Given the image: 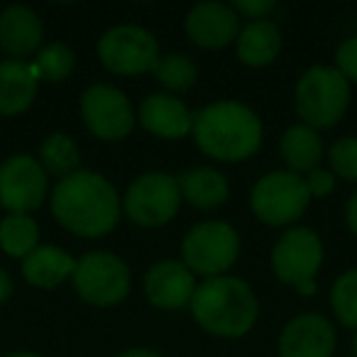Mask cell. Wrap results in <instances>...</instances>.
<instances>
[{
	"label": "cell",
	"instance_id": "obj_27",
	"mask_svg": "<svg viewBox=\"0 0 357 357\" xmlns=\"http://www.w3.org/2000/svg\"><path fill=\"white\" fill-rule=\"evenodd\" d=\"M331 303L342 326L357 328V269L340 274L331 291Z\"/></svg>",
	"mask_w": 357,
	"mask_h": 357
},
{
	"label": "cell",
	"instance_id": "obj_1",
	"mask_svg": "<svg viewBox=\"0 0 357 357\" xmlns=\"http://www.w3.org/2000/svg\"><path fill=\"white\" fill-rule=\"evenodd\" d=\"M54 218L81 238H100L118 225L120 196L108 178L98 172L79 169L59 178L52 191Z\"/></svg>",
	"mask_w": 357,
	"mask_h": 357
},
{
	"label": "cell",
	"instance_id": "obj_8",
	"mask_svg": "<svg viewBox=\"0 0 357 357\" xmlns=\"http://www.w3.org/2000/svg\"><path fill=\"white\" fill-rule=\"evenodd\" d=\"M76 294L93 306H113L130 291V269L110 252H89L71 274Z\"/></svg>",
	"mask_w": 357,
	"mask_h": 357
},
{
	"label": "cell",
	"instance_id": "obj_28",
	"mask_svg": "<svg viewBox=\"0 0 357 357\" xmlns=\"http://www.w3.org/2000/svg\"><path fill=\"white\" fill-rule=\"evenodd\" d=\"M331 167L337 176L357 181V137H342L331 147Z\"/></svg>",
	"mask_w": 357,
	"mask_h": 357
},
{
	"label": "cell",
	"instance_id": "obj_6",
	"mask_svg": "<svg viewBox=\"0 0 357 357\" xmlns=\"http://www.w3.org/2000/svg\"><path fill=\"white\" fill-rule=\"evenodd\" d=\"M311 194L303 176L294 172H269L259 178L250 196L252 211L269 225H287L306 211Z\"/></svg>",
	"mask_w": 357,
	"mask_h": 357
},
{
	"label": "cell",
	"instance_id": "obj_33",
	"mask_svg": "<svg viewBox=\"0 0 357 357\" xmlns=\"http://www.w3.org/2000/svg\"><path fill=\"white\" fill-rule=\"evenodd\" d=\"M13 294V279L8 277V272L3 267H0V303L8 301Z\"/></svg>",
	"mask_w": 357,
	"mask_h": 357
},
{
	"label": "cell",
	"instance_id": "obj_18",
	"mask_svg": "<svg viewBox=\"0 0 357 357\" xmlns=\"http://www.w3.org/2000/svg\"><path fill=\"white\" fill-rule=\"evenodd\" d=\"M37 89L40 76L32 64L17 59L0 61V115L13 118L25 113L37 98Z\"/></svg>",
	"mask_w": 357,
	"mask_h": 357
},
{
	"label": "cell",
	"instance_id": "obj_20",
	"mask_svg": "<svg viewBox=\"0 0 357 357\" xmlns=\"http://www.w3.org/2000/svg\"><path fill=\"white\" fill-rule=\"evenodd\" d=\"M238 56L250 66H267L282 50V35L272 20H252L235 37Z\"/></svg>",
	"mask_w": 357,
	"mask_h": 357
},
{
	"label": "cell",
	"instance_id": "obj_31",
	"mask_svg": "<svg viewBox=\"0 0 357 357\" xmlns=\"http://www.w3.org/2000/svg\"><path fill=\"white\" fill-rule=\"evenodd\" d=\"M233 10L252 17V20H264L269 10H274V0H235Z\"/></svg>",
	"mask_w": 357,
	"mask_h": 357
},
{
	"label": "cell",
	"instance_id": "obj_25",
	"mask_svg": "<svg viewBox=\"0 0 357 357\" xmlns=\"http://www.w3.org/2000/svg\"><path fill=\"white\" fill-rule=\"evenodd\" d=\"M152 74L159 84H164L169 91H189L194 86L196 76H199V69L196 64L189 59L186 54H164V56H157L152 66Z\"/></svg>",
	"mask_w": 357,
	"mask_h": 357
},
{
	"label": "cell",
	"instance_id": "obj_34",
	"mask_svg": "<svg viewBox=\"0 0 357 357\" xmlns=\"http://www.w3.org/2000/svg\"><path fill=\"white\" fill-rule=\"evenodd\" d=\"M118 357H162V355H157L154 350H144V347H135V350H128Z\"/></svg>",
	"mask_w": 357,
	"mask_h": 357
},
{
	"label": "cell",
	"instance_id": "obj_14",
	"mask_svg": "<svg viewBox=\"0 0 357 357\" xmlns=\"http://www.w3.org/2000/svg\"><path fill=\"white\" fill-rule=\"evenodd\" d=\"M147 298L159 308H181L196 291L194 272L184 262L164 259L157 262L144 277Z\"/></svg>",
	"mask_w": 357,
	"mask_h": 357
},
{
	"label": "cell",
	"instance_id": "obj_4",
	"mask_svg": "<svg viewBox=\"0 0 357 357\" xmlns=\"http://www.w3.org/2000/svg\"><path fill=\"white\" fill-rule=\"evenodd\" d=\"M350 100L347 79L331 66H313L296 84V113L308 128H331Z\"/></svg>",
	"mask_w": 357,
	"mask_h": 357
},
{
	"label": "cell",
	"instance_id": "obj_11",
	"mask_svg": "<svg viewBox=\"0 0 357 357\" xmlns=\"http://www.w3.org/2000/svg\"><path fill=\"white\" fill-rule=\"evenodd\" d=\"M47 172L30 154H13L0 164V206L27 215L45 204Z\"/></svg>",
	"mask_w": 357,
	"mask_h": 357
},
{
	"label": "cell",
	"instance_id": "obj_16",
	"mask_svg": "<svg viewBox=\"0 0 357 357\" xmlns=\"http://www.w3.org/2000/svg\"><path fill=\"white\" fill-rule=\"evenodd\" d=\"M139 123L157 137L178 139L184 137L194 125V113L184 100L169 93H152L139 105Z\"/></svg>",
	"mask_w": 357,
	"mask_h": 357
},
{
	"label": "cell",
	"instance_id": "obj_29",
	"mask_svg": "<svg viewBox=\"0 0 357 357\" xmlns=\"http://www.w3.org/2000/svg\"><path fill=\"white\" fill-rule=\"evenodd\" d=\"M335 61H337V71L345 79L357 81V37H350V40H345L337 47Z\"/></svg>",
	"mask_w": 357,
	"mask_h": 357
},
{
	"label": "cell",
	"instance_id": "obj_26",
	"mask_svg": "<svg viewBox=\"0 0 357 357\" xmlns=\"http://www.w3.org/2000/svg\"><path fill=\"white\" fill-rule=\"evenodd\" d=\"M32 66H35L40 79L64 81L74 71V52L61 42H52L37 52V59L32 61Z\"/></svg>",
	"mask_w": 357,
	"mask_h": 357
},
{
	"label": "cell",
	"instance_id": "obj_12",
	"mask_svg": "<svg viewBox=\"0 0 357 357\" xmlns=\"http://www.w3.org/2000/svg\"><path fill=\"white\" fill-rule=\"evenodd\" d=\"M81 118L100 139H123L132 130V105L115 86L96 84L81 96Z\"/></svg>",
	"mask_w": 357,
	"mask_h": 357
},
{
	"label": "cell",
	"instance_id": "obj_30",
	"mask_svg": "<svg viewBox=\"0 0 357 357\" xmlns=\"http://www.w3.org/2000/svg\"><path fill=\"white\" fill-rule=\"evenodd\" d=\"M303 181H306V189L311 196H328L335 189V176L331 172H326V169H313Z\"/></svg>",
	"mask_w": 357,
	"mask_h": 357
},
{
	"label": "cell",
	"instance_id": "obj_21",
	"mask_svg": "<svg viewBox=\"0 0 357 357\" xmlns=\"http://www.w3.org/2000/svg\"><path fill=\"white\" fill-rule=\"evenodd\" d=\"M178 191L196 208H215L228 199V181L211 167H196L176 176Z\"/></svg>",
	"mask_w": 357,
	"mask_h": 357
},
{
	"label": "cell",
	"instance_id": "obj_22",
	"mask_svg": "<svg viewBox=\"0 0 357 357\" xmlns=\"http://www.w3.org/2000/svg\"><path fill=\"white\" fill-rule=\"evenodd\" d=\"M282 157L294 174L313 172L323 157V142L308 125H291L282 137Z\"/></svg>",
	"mask_w": 357,
	"mask_h": 357
},
{
	"label": "cell",
	"instance_id": "obj_7",
	"mask_svg": "<svg viewBox=\"0 0 357 357\" xmlns=\"http://www.w3.org/2000/svg\"><path fill=\"white\" fill-rule=\"evenodd\" d=\"M184 252V264L196 274L206 277H220L233 262L238 259L240 252V238L233 230V225L223 220H208L191 230L181 245Z\"/></svg>",
	"mask_w": 357,
	"mask_h": 357
},
{
	"label": "cell",
	"instance_id": "obj_19",
	"mask_svg": "<svg viewBox=\"0 0 357 357\" xmlns=\"http://www.w3.org/2000/svg\"><path fill=\"white\" fill-rule=\"evenodd\" d=\"M76 269V259L66 250L54 248V245H42L32 250L22 259V277L40 289H54L64 279H69Z\"/></svg>",
	"mask_w": 357,
	"mask_h": 357
},
{
	"label": "cell",
	"instance_id": "obj_10",
	"mask_svg": "<svg viewBox=\"0 0 357 357\" xmlns=\"http://www.w3.org/2000/svg\"><path fill=\"white\" fill-rule=\"evenodd\" d=\"M98 56L113 74L132 76L152 69L159 47L152 32L137 25L110 27L98 42Z\"/></svg>",
	"mask_w": 357,
	"mask_h": 357
},
{
	"label": "cell",
	"instance_id": "obj_36",
	"mask_svg": "<svg viewBox=\"0 0 357 357\" xmlns=\"http://www.w3.org/2000/svg\"><path fill=\"white\" fill-rule=\"evenodd\" d=\"M352 352H355V357H357V333L352 335Z\"/></svg>",
	"mask_w": 357,
	"mask_h": 357
},
{
	"label": "cell",
	"instance_id": "obj_17",
	"mask_svg": "<svg viewBox=\"0 0 357 357\" xmlns=\"http://www.w3.org/2000/svg\"><path fill=\"white\" fill-rule=\"evenodd\" d=\"M42 20L27 6H8L0 13V50L20 61L42 45Z\"/></svg>",
	"mask_w": 357,
	"mask_h": 357
},
{
	"label": "cell",
	"instance_id": "obj_15",
	"mask_svg": "<svg viewBox=\"0 0 357 357\" xmlns=\"http://www.w3.org/2000/svg\"><path fill=\"white\" fill-rule=\"evenodd\" d=\"M186 32L201 47L218 50L235 42L240 32L238 13L223 3H199L186 17Z\"/></svg>",
	"mask_w": 357,
	"mask_h": 357
},
{
	"label": "cell",
	"instance_id": "obj_2",
	"mask_svg": "<svg viewBox=\"0 0 357 357\" xmlns=\"http://www.w3.org/2000/svg\"><path fill=\"white\" fill-rule=\"evenodd\" d=\"M196 144L220 162H240L252 157L262 144V123L248 105L235 100L206 105L194 113Z\"/></svg>",
	"mask_w": 357,
	"mask_h": 357
},
{
	"label": "cell",
	"instance_id": "obj_35",
	"mask_svg": "<svg viewBox=\"0 0 357 357\" xmlns=\"http://www.w3.org/2000/svg\"><path fill=\"white\" fill-rule=\"evenodd\" d=\"M6 357H40L35 352H13V355H6Z\"/></svg>",
	"mask_w": 357,
	"mask_h": 357
},
{
	"label": "cell",
	"instance_id": "obj_32",
	"mask_svg": "<svg viewBox=\"0 0 357 357\" xmlns=\"http://www.w3.org/2000/svg\"><path fill=\"white\" fill-rule=\"evenodd\" d=\"M345 218H347V225H350V230L357 235V191L350 196V201H347V208H345Z\"/></svg>",
	"mask_w": 357,
	"mask_h": 357
},
{
	"label": "cell",
	"instance_id": "obj_9",
	"mask_svg": "<svg viewBox=\"0 0 357 357\" xmlns=\"http://www.w3.org/2000/svg\"><path fill=\"white\" fill-rule=\"evenodd\" d=\"M181 204L176 176L164 172H149L135 178L125 194V213L132 223L144 228H157L176 215Z\"/></svg>",
	"mask_w": 357,
	"mask_h": 357
},
{
	"label": "cell",
	"instance_id": "obj_13",
	"mask_svg": "<svg viewBox=\"0 0 357 357\" xmlns=\"http://www.w3.org/2000/svg\"><path fill=\"white\" fill-rule=\"evenodd\" d=\"M333 350L335 331L318 313L294 318L279 337V357H331Z\"/></svg>",
	"mask_w": 357,
	"mask_h": 357
},
{
	"label": "cell",
	"instance_id": "obj_24",
	"mask_svg": "<svg viewBox=\"0 0 357 357\" xmlns=\"http://www.w3.org/2000/svg\"><path fill=\"white\" fill-rule=\"evenodd\" d=\"M37 162L42 164L47 174L52 176H69V174L79 172V162L81 154L76 142L64 132H54L42 142L40 147V159Z\"/></svg>",
	"mask_w": 357,
	"mask_h": 357
},
{
	"label": "cell",
	"instance_id": "obj_23",
	"mask_svg": "<svg viewBox=\"0 0 357 357\" xmlns=\"http://www.w3.org/2000/svg\"><path fill=\"white\" fill-rule=\"evenodd\" d=\"M40 225L32 215L10 213L0 220V250L8 257L25 259L32 250L40 248Z\"/></svg>",
	"mask_w": 357,
	"mask_h": 357
},
{
	"label": "cell",
	"instance_id": "obj_5",
	"mask_svg": "<svg viewBox=\"0 0 357 357\" xmlns=\"http://www.w3.org/2000/svg\"><path fill=\"white\" fill-rule=\"evenodd\" d=\"M323 262L321 238L311 228H291L277 240L272 252L274 274L303 296L316 294V272Z\"/></svg>",
	"mask_w": 357,
	"mask_h": 357
},
{
	"label": "cell",
	"instance_id": "obj_3",
	"mask_svg": "<svg viewBox=\"0 0 357 357\" xmlns=\"http://www.w3.org/2000/svg\"><path fill=\"white\" fill-rule=\"evenodd\" d=\"M194 318L213 335L240 337L257 321L252 289L235 277H211L191 296Z\"/></svg>",
	"mask_w": 357,
	"mask_h": 357
}]
</instances>
